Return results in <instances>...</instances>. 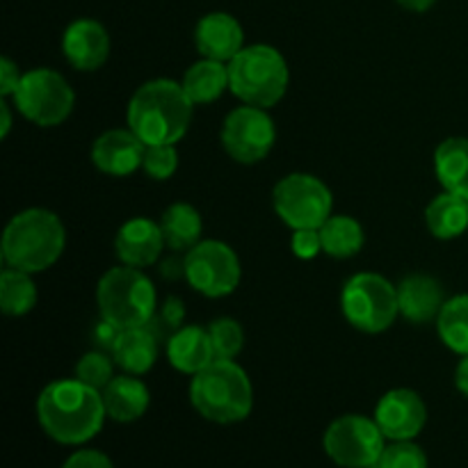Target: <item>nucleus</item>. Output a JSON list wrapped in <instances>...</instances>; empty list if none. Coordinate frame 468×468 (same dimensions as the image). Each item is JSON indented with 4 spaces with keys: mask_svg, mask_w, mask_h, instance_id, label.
<instances>
[{
    "mask_svg": "<svg viewBox=\"0 0 468 468\" xmlns=\"http://www.w3.org/2000/svg\"><path fill=\"white\" fill-rule=\"evenodd\" d=\"M37 419L53 441L80 446L101 432L108 414L101 391L80 379H58L37 398Z\"/></svg>",
    "mask_w": 468,
    "mask_h": 468,
    "instance_id": "obj_1",
    "label": "nucleus"
},
{
    "mask_svg": "<svg viewBox=\"0 0 468 468\" xmlns=\"http://www.w3.org/2000/svg\"><path fill=\"white\" fill-rule=\"evenodd\" d=\"M195 108L181 82L155 78L137 87L128 101V128L144 144H176L190 128Z\"/></svg>",
    "mask_w": 468,
    "mask_h": 468,
    "instance_id": "obj_2",
    "label": "nucleus"
},
{
    "mask_svg": "<svg viewBox=\"0 0 468 468\" xmlns=\"http://www.w3.org/2000/svg\"><path fill=\"white\" fill-rule=\"evenodd\" d=\"M67 245V231L58 213L27 208L14 215L3 233V261L23 272H44L58 263Z\"/></svg>",
    "mask_w": 468,
    "mask_h": 468,
    "instance_id": "obj_3",
    "label": "nucleus"
},
{
    "mask_svg": "<svg viewBox=\"0 0 468 468\" xmlns=\"http://www.w3.org/2000/svg\"><path fill=\"white\" fill-rule=\"evenodd\" d=\"M190 402L197 414L218 425L240 423L251 414V379L233 359H215L190 382Z\"/></svg>",
    "mask_w": 468,
    "mask_h": 468,
    "instance_id": "obj_4",
    "label": "nucleus"
},
{
    "mask_svg": "<svg viewBox=\"0 0 468 468\" xmlns=\"http://www.w3.org/2000/svg\"><path fill=\"white\" fill-rule=\"evenodd\" d=\"M231 94L245 105L274 108L286 96L291 71L282 50L270 44L245 46L229 62Z\"/></svg>",
    "mask_w": 468,
    "mask_h": 468,
    "instance_id": "obj_5",
    "label": "nucleus"
},
{
    "mask_svg": "<svg viewBox=\"0 0 468 468\" xmlns=\"http://www.w3.org/2000/svg\"><path fill=\"white\" fill-rule=\"evenodd\" d=\"M101 318L110 320L119 329L144 327L158 314L155 286L140 268L119 265L101 277L96 288Z\"/></svg>",
    "mask_w": 468,
    "mask_h": 468,
    "instance_id": "obj_6",
    "label": "nucleus"
},
{
    "mask_svg": "<svg viewBox=\"0 0 468 468\" xmlns=\"http://www.w3.org/2000/svg\"><path fill=\"white\" fill-rule=\"evenodd\" d=\"M341 311L364 334H382L400 315L398 288L378 272H359L341 291Z\"/></svg>",
    "mask_w": 468,
    "mask_h": 468,
    "instance_id": "obj_7",
    "label": "nucleus"
},
{
    "mask_svg": "<svg viewBox=\"0 0 468 468\" xmlns=\"http://www.w3.org/2000/svg\"><path fill=\"white\" fill-rule=\"evenodd\" d=\"M12 99L23 119L41 128L64 123L76 105V94L67 78L46 67L30 69L23 73Z\"/></svg>",
    "mask_w": 468,
    "mask_h": 468,
    "instance_id": "obj_8",
    "label": "nucleus"
},
{
    "mask_svg": "<svg viewBox=\"0 0 468 468\" xmlns=\"http://www.w3.org/2000/svg\"><path fill=\"white\" fill-rule=\"evenodd\" d=\"M272 204L288 229H320L334 208V195L318 176L295 172L283 176L272 190Z\"/></svg>",
    "mask_w": 468,
    "mask_h": 468,
    "instance_id": "obj_9",
    "label": "nucleus"
},
{
    "mask_svg": "<svg viewBox=\"0 0 468 468\" xmlns=\"http://www.w3.org/2000/svg\"><path fill=\"white\" fill-rule=\"evenodd\" d=\"M384 434L375 419L361 414L338 416L324 430L323 448L341 468H373L384 452Z\"/></svg>",
    "mask_w": 468,
    "mask_h": 468,
    "instance_id": "obj_10",
    "label": "nucleus"
},
{
    "mask_svg": "<svg viewBox=\"0 0 468 468\" xmlns=\"http://www.w3.org/2000/svg\"><path fill=\"white\" fill-rule=\"evenodd\" d=\"M240 259L227 242L201 240L186 251V282L204 297L231 295L240 286Z\"/></svg>",
    "mask_w": 468,
    "mask_h": 468,
    "instance_id": "obj_11",
    "label": "nucleus"
},
{
    "mask_svg": "<svg viewBox=\"0 0 468 468\" xmlns=\"http://www.w3.org/2000/svg\"><path fill=\"white\" fill-rule=\"evenodd\" d=\"M277 142V126L265 108L240 105L222 123V146L236 163L256 165L268 158Z\"/></svg>",
    "mask_w": 468,
    "mask_h": 468,
    "instance_id": "obj_12",
    "label": "nucleus"
},
{
    "mask_svg": "<svg viewBox=\"0 0 468 468\" xmlns=\"http://www.w3.org/2000/svg\"><path fill=\"white\" fill-rule=\"evenodd\" d=\"M373 419L388 441H414L428 423V407L411 388H393L379 398Z\"/></svg>",
    "mask_w": 468,
    "mask_h": 468,
    "instance_id": "obj_13",
    "label": "nucleus"
},
{
    "mask_svg": "<svg viewBox=\"0 0 468 468\" xmlns=\"http://www.w3.org/2000/svg\"><path fill=\"white\" fill-rule=\"evenodd\" d=\"M62 53L78 71H96L110 58V35L94 18H76L62 37Z\"/></svg>",
    "mask_w": 468,
    "mask_h": 468,
    "instance_id": "obj_14",
    "label": "nucleus"
},
{
    "mask_svg": "<svg viewBox=\"0 0 468 468\" xmlns=\"http://www.w3.org/2000/svg\"><path fill=\"white\" fill-rule=\"evenodd\" d=\"M146 144L131 128H112L96 137L91 144V163L110 176H128L142 169Z\"/></svg>",
    "mask_w": 468,
    "mask_h": 468,
    "instance_id": "obj_15",
    "label": "nucleus"
},
{
    "mask_svg": "<svg viewBox=\"0 0 468 468\" xmlns=\"http://www.w3.org/2000/svg\"><path fill=\"white\" fill-rule=\"evenodd\" d=\"M165 247H167V242H165L160 222L146 218H133L123 222L117 231V238H114L117 259L123 265L140 270L158 263Z\"/></svg>",
    "mask_w": 468,
    "mask_h": 468,
    "instance_id": "obj_16",
    "label": "nucleus"
},
{
    "mask_svg": "<svg viewBox=\"0 0 468 468\" xmlns=\"http://www.w3.org/2000/svg\"><path fill=\"white\" fill-rule=\"evenodd\" d=\"M195 46L201 58L231 62L245 48V30L240 21L227 12H210L195 27Z\"/></svg>",
    "mask_w": 468,
    "mask_h": 468,
    "instance_id": "obj_17",
    "label": "nucleus"
},
{
    "mask_svg": "<svg viewBox=\"0 0 468 468\" xmlns=\"http://www.w3.org/2000/svg\"><path fill=\"white\" fill-rule=\"evenodd\" d=\"M398 306L400 315L414 324L432 323L439 318L443 304H446V292L443 286L434 277L423 272L407 274L398 283Z\"/></svg>",
    "mask_w": 468,
    "mask_h": 468,
    "instance_id": "obj_18",
    "label": "nucleus"
},
{
    "mask_svg": "<svg viewBox=\"0 0 468 468\" xmlns=\"http://www.w3.org/2000/svg\"><path fill=\"white\" fill-rule=\"evenodd\" d=\"M167 359L178 373L197 375L215 361L208 329L199 324H183L167 338Z\"/></svg>",
    "mask_w": 468,
    "mask_h": 468,
    "instance_id": "obj_19",
    "label": "nucleus"
},
{
    "mask_svg": "<svg viewBox=\"0 0 468 468\" xmlns=\"http://www.w3.org/2000/svg\"><path fill=\"white\" fill-rule=\"evenodd\" d=\"M108 419L117 423H135L146 414L151 402V393L146 384L137 375H119L101 391Z\"/></svg>",
    "mask_w": 468,
    "mask_h": 468,
    "instance_id": "obj_20",
    "label": "nucleus"
},
{
    "mask_svg": "<svg viewBox=\"0 0 468 468\" xmlns=\"http://www.w3.org/2000/svg\"><path fill=\"white\" fill-rule=\"evenodd\" d=\"M160 352V336L144 324V327L123 329L119 334V341L112 350V359L123 373L128 375H144L158 361Z\"/></svg>",
    "mask_w": 468,
    "mask_h": 468,
    "instance_id": "obj_21",
    "label": "nucleus"
},
{
    "mask_svg": "<svg viewBox=\"0 0 468 468\" xmlns=\"http://www.w3.org/2000/svg\"><path fill=\"white\" fill-rule=\"evenodd\" d=\"M425 222L437 240H455L468 229V199L443 190L425 208Z\"/></svg>",
    "mask_w": 468,
    "mask_h": 468,
    "instance_id": "obj_22",
    "label": "nucleus"
},
{
    "mask_svg": "<svg viewBox=\"0 0 468 468\" xmlns=\"http://www.w3.org/2000/svg\"><path fill=\"white\" fill-rule=\"evenodd\" d=\"M181 85L195 105L213 103L224 91L231 90V82H229V64L218 62V59L201 58L199 62H195L187 69Z\"/></svg>",
    "mask_w": 468,
    "mask_h": 468,
    "instance_id": "obj_23",
    "label": "nucleus"
},
{
    "mask_svg": "<svg viewBox=\"0 0 468 468\" xmlns=\"http://www.w3.org/2000/svg\"><path fill=\"white\" fill-rule=\"evenodd\" d=\"M434 174L443 190L468 199V137H448L437 146Z\"/></svg>",
    "mask_w": 468,
    "mask_h": 468,
    "instance_id": "obj_24",
    "label": "nucleus"
},
{
    "mask_svg": "<svg viewBox=\"0 0 468 468\" xmlns=\"http://www.w3.org/2000/svg\"><path fill=\"white\" fill-rule=\"evenodd\" d=\"M160 229H163L165 242L172 251H190L197 242H201L204 233V219L192 204L176 201L160 215Z\"/></svg>",
    "mask_w": 468,
    "mask_h": 468,
    "instance_id": "obj_25",
    "label": "nucleus"
},
{
    "mask_svg": "<svg viewBox=\"0 0 468 468\" xmlns=\"http://www.w3.org/2000/svg\"><path fill=\"white\" fill-rule=\"evenodd\" d=\"M324 254L332 259H352L364 250L366 231L359 219L350 215H332L327 222L320 227Z\"/></svg>",
    "mask_w": 468,
    "mask_h": 468,
    "instance_id": "obj_26",
    "label": "nucleus"
},
{
    "mask_svg": "<svg viewBox=\"0 0 468 468\" xmlns=\"http://www.w3.org/2000/svg\"><path fill=\"white\" fill-rule=\"evenodd\" d=\"M37 304V286L30 272L7 268L0 274V309L5 315H26Z\"/></svg>",
    "mask_w": 468,
    "mask_h": 468,
    "instance_id": "obj_27",
    "label": "nucleus"
},
{
    "mask_svg": "<svg viewBox=\"0 0 468 468\" xmlns=\"http://www.w3.org/2000/svg\"><path fill=\"white\" fill-rule=\"evenodd\" d=\"M439 338L455 355H468V295H457L446 300L437 318Z\"/></svg>",
    "mask_w": 468,
    "mask_h": 468,
    "instance_id": "obj_28",
    "label": "nucleus"
},
{
    "mask_svg": "<svg viewBox=\"0 0 468 468\" xmlns=\"http://www.w3.org/2000/svg\"><path fill=\"white\" fill-rule=\"evenodd\" d=\"M208 336L213 343L215 359H236L245 346L242 324L233 318H218L208 324Z\"/></svg>",
    "mask_w": 468,
    "mask_h": 468,
    "instance_id": "obj_29",
    "label": "nucleus"
},
{
    "mask_svg": "<svg viewBox=\"0 0 468 468\" xmlns=\"http://www.w3.org/2000/svg\"><path fill=\"white\" fill-rule=\"evenodd\" d=\"M114 359L110 352L103 350H91L80 356L76 366V379L85 382L87 387L103 391L110 382L114 379Z\"/></svg>",
    "mask_w": 468,
    "mask_h": 468,
    "instance_id": "obj_30",
    "label": "nucleus"
},
{
    "mask_svg": "<svg viewBox=\"0 0 468 468\" xmlns=\"http://www.w3.org/2000/svg\"><path fill=\"white\" fill-rule=\"evenodd\" d=\"M178 169L176 144H146L142 172L154 181H167Z\"/></svg>",
    "mask_w": 468,
    "mask_h": 468,
    "instance_id": "obj_31",
    "label": "nucleus"
},
{
    "mask_svg": "<svg viewBox=\"0 0 468 468\" xmlns=\"http://www.w3.org/2000/svg\"><path fill=\"white\" fill-rule=\"evenodd\" d=\"M373 468H428V455L414 441H393Z\"/></svg>",
    "mask_w": 468,
    "mask_h": 468,
    "instance_id": "obj_32",
    "label": "nucleus"
},
{
    "mask_svg": "<svg viewBox=\"0 0 468 468\" xmlns=\"http://www.w3.org/2000/svg\"><path fill=\"white\" fill-rule=\"evenodd\" d=\"M291 250L297 259L314 261L320 251H324L320 229H297V231H292Z\"/></svg>",
    "mask_w": 468,
    "mask_h": 468,
    "instance_id": "obj_33",
    "label": "nucleus"
},
{
    "mask_svg": "<svg viewBox=\"0 0 468 468\" xmlns=\"http://www.w3.org/2000/svg\"><path fill=\"white\" fill-rule=\"evenodd\" d=\"M62 468H114V464L105 452L82 448V451L73 452V455L64 462Z\"/></svg>",
    "mask_w": 468,
    "mask_h": 468,
    "instance_id": "obj_34",
    "label": "nucleus"
},
{
    "mask_svg": "<svg viewBox=\"0 0 468 468\" xmlns=\"http://www.w3.org/2000/svg\"><path fill=\"white\" fill-rule=\"evenodd\" d=\"M123 329H119L117 324H112L110 320L101 318L99 323L91 327V341H94L96 350H103V352H110L112 355L114 346H117L119 341V334H122Z\"/></svg>",
    "mask_w": 468,
    "mask_h": 468,
    "instance_id": "obj_35",
    "label": "nucleus"
},
{
    "mask_svg": "<svg viewBox=\"0 0 468 468\" xmlns=\"http://www.w3.org/2000/svg\"><path fill=\"white\" fill-rule=\"evenodd\" d=\"M23 73L18 71V64H14L9 58L0 59V94L7 99V96H14L18 82H21Z\"/></svg>",
    "mask_w": 468,
    "mask_h": 468,
    "instance_id": "obj_36",
    "label": "nucleus"
},
{
    "mask_svg": "<svg viewBox=\"0 0 468 468\" xmlns=\"http://www.w3.org/2000/svg\"><path fill=\"white\" fill-rule=\"evenodd\" d=\"M183 318H186V309H183V302L178 297H167L163 304V311H160V323L167 324L172 329V334L176 332L178 327H183Z\"/></svg>",
    "mask_w": 468,
    "mask_h": 468,
    "instance_id": "obj_37",
    "label": "nucleus"
},
{
    "mask_svg": "<svg viewBox=\"0 0 468 468\" xmlns=\"http://www.w3.org/2000/svg\"><path fill=\"white\" fill-rule=\"evenodd\" d=\"M455 387L462 396L468 398V355L462 356V361L455 368Z\"/></svg>",
    "mask_w": 468,
    "mask_h": 468,
    "instance_id": "obj_38",
    "label": "nucleus"
},
{
    "mask_svg": "<svg viewBox=\"0 0 468 468\" xmlns=\"http://www.w3.org/2000/svg\"><path fill=\"white\" fill-rule=\"evenodd\" d=\"M396 3L400 5V7L410 9V12H428V9H432L439 0H396Z\"/></svg>",
    "mask_w": 468,
    "mask_h": 468,
    "instance_id": "obj_39",
    "label": "nucleus"
},
{
    "mask_svg": "<svg viewBox=\"0 0 468 468\" xmlns=\"http://www.w3.org/2000/svg\"><path fill=\"white\" fill-rule=\"evenodd\" d=\"M0 117H3V123H0V137L9 135V128H12V110H9V103L3 99L0 103Z\"/></svg>",
    "mask_w": 468,
    "mask_h": 468,
    "instance_id": "obj_40",
    "label": "nucleus"
}]
</instances>
